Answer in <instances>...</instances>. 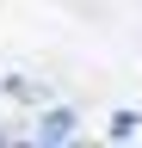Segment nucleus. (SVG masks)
<instances>
[{"instance_id":"nucleus-1","label":"nucleus","mask_w":142,"mask_h":148,"mask_svg":"<svg viewBox=\"0 0 142 148\" xmlns=\"http://www.w3.org/2000/svg\"><path fill=\"white\" fill-rule=\"evenodd\" d=\"M37 136H43V142H62V136H74V111H49V117L37 123Z\"/></svg>"},{"instance_id":"nucleus-2","label":"nucleus","mask_w":142,"mask_h":148,"mask_svg":"<svg viewBox=\"0 0 142 148\" xmlns=\"http://www.w3.org/2000/svg\"><path fill=\"white\" fill-rule=\"evenodd\" d=\"M136 130H142L136 111H117V117H111V136H136Z\"/></svg>"}]
</instances>
